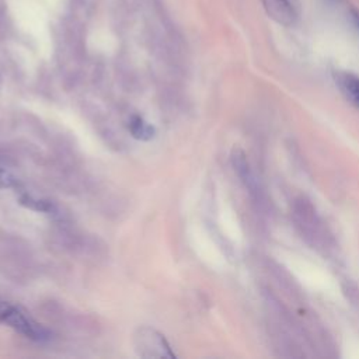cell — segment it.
I'll return each instance as SVG.
<instances>
[{"mask_svg": "<svg viewBox=\"0 0 359 359\" xmlns=\"http://www.w3.org/2000/svg\"><path fill=\"white\" fill-rule=\"evenodd\" d=\"M0 323L8 324L24 337L37 342H44L51 338V333L30 317L22 307L6 302H0Z\"/></svg>", "mask_w": 359, "mask_h": 359, "instance_id": "cell-1", "label": "cell"}, {"mask_svg": "<svg viewBox=\"0 0 359 359\" xmlns=\"http://www.w3.org/2000/svg\"><path fill=\"white\" fill-rule=\"evenodd\" d=\"M134 348L141 358L153 359V358H176V353L171 351L170 344L162 333L152 327H139L134 334Z\"/></svg>", "mask_w": 359, "mask_h": 359, "instance_id": "cell-2", "label": "cell"}, {"mask_svg": "<svg viewBox=\"0 0 359 359\" xmlns=\"http://www.w3.org/2000/svg\"><path fill=\"white\" fill-rule=\"evenodd\" d=\"M295 217L302 233L309 238L313 245H326V233L320 217L309 201L300 199L295 205Z\"/></svg>", "mask_w": 359, "mask_h": 359, "instance_id": "cell-3", "label": "cell"}, {"mask_svg": "<svg viewBox=\"0 0 359 359\" xmlns=\"http://www.w3.org/2000/svg\"><path fill=\"white\" fill-rule=\"evenodd\" d=\"M267 15L282 26H293L300 17L299 0H263Z\"/></svg>", "mask_w": 359, "mask_h": 359, "instance_id": "cell-4", "label": "cell"}, {"mask_svg": "<svg viewBox=\"0 0 359 359\" xmlns=\"http://www.w3.org/2000/svg\"><path fill=\"white\" fill-rule=\"evenodd\" d=\"M335 83L345 100L359 109V77L349 72H338Z\"/></svg>", "mask_w": 359, "mask_h": 359, "instance_id": "cell-5", "label": "cell"}, {"mask_svg": "<svg viewBox=\"0 0 359 359\" xmlns=\"http://www.w3.org/2000/svg\"><path fill=\"white\" fill-rule=\"evenodd\" d=\"M130 131L135 139L139 141H151L156 135L155 127L148 124L145 119L139 115H134L130 119Z\"/></svg>", "mask_w": 359, "mask_h": 359, "instance_id": "cell-6", "label": "cell"}, {"mask_svg": "<svg viewBox=\"0 0 359 359\" xmlns=\"http://www.w3.org/2000/svg\"><path fill=\"white\" fill-rule=\"evenodd\" d=\"M20 204L31 211H37V212H43V213H56V206L54 205V202L48 201V199H41V198H36L33 195L29 194H23L19 198Z\"/></svg>", "mask_w": 359, "mask_h": 359, "instance_id": "cell-7", "label": "cell"}, {"mask_svg": "<svg viewBox=\"0 0 359 359\" xmlns=\"http://www.w3.org/2000/svg\"><path fill=\"white\" fill-rule=\"evenodd\" d=\"M19 180L9 171L0 169V188H16Z\"/></svg>", "mask_w": 359, "mask_h": 359, "instance_id": "cell-8", "label": "cell"}, {"mask_svg": "<svg viewBox=\"0 0 359 359\" xmlns=\"http://www.w3.org/2000/svg\"><path fill=\"white\" fill-rule=\"evenodd\" d=\"M351 20L356 30L359 31V9H351Z\"/></svg>", "mask_w": 359, "mask_h": 359, "instance_id": "cell-9", "label": "cell"}, {"mask_svg": "<svg viewBox=\"0 0 359 359\" xmlns=\"http://www.w3.org/2000/svg\"><path fill=\"white\" fill-rule=\"evenodd\" d=\"M328 2H331V3H339L341 0H328Z\"/></svg>", "mask_w": 359, "mask_h": 359, "instance_id": "cell-10", "label": "cell"}]
</instances>
